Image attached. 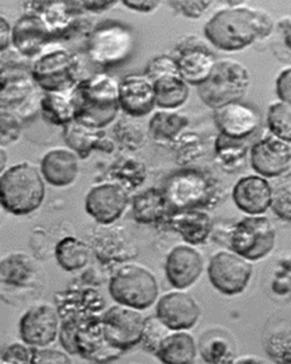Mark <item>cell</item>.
I'll return each instance as SVG.
<instances>
[{
	"label": "cell",
	"instance_id": "obj_15",
	"mask_svg": "<svg viewBox=\"0 0 291 364\" xmlns=\"http://www.w3.org/2000/svg\"><path fill=\"white\" fill-rule=\"evenodd\" d=\"M60 318L56 306L35 305L21 316L18 333L21 341L35 348L48 347L60 337Z\"/></svg>",
	"mask_w": 291,
	"mask_h": 364
},
{
	"label": "cell",
	"instance_id": "obj_49",
	"mask_svg": "<svg viewBox=\"0 0 291 364\" xmlns=\"http://www.w3.org/2000/svg\"><path fill=\"white\" fill-rule=\"evenodd\" d=\"M160 1L158 0H140V1H133V0H124L122 5L126 6V9L137 13H152L156 11L160 6Z\"/></svg>",
	"mask_w": 291,
	"mask_h": 364
},
{
	"label": "cell",
	"instance_id": "obj_34",
	"mask_svg": "<svg viewBox=\"0 0 291 364\" xmlns=\"http://www.w3.org/2000/svg\"><path fill=\"white\" fill-rule=\"evenodd\" d=\"M156 106L175 111L186 104L190 94L188 83L181 75H166L154 82Z\"/></svg>",
	"mask_w": 291,
	"mask_h": 364
},
{
	"label": "cell",
	"instance_id": "obj_28",
	"mask_svg": "<svg viewBox=\"0 0 291 364\" xmlns=\"http://www.w3.org/2000/svg\"><path fill=\"white\" fill-rule=\"evenodd\" d=\"M171 212L162 189L148 188L132 199V215L140 225L163 223Z\"/></svg>",
	"mask_w": 291,
	"mask_h": 364
},
{
	"label": "cell",
	"instance_id": "obj_19",
	"mask_svg": "<svg viewBox=\"0 0 291 364\" xmlns=\"http://www.w3.org/2000/svg\"><path fill=\"white\" fill-rule=\"evenodd\" d=\"M251 168L258 176L278 178L289 170L291 147L277 136H265L253 144L249 151Z\"/></svg>",
	"mask_w": 291,
	"mask_h": 364
},
{
	"label": "cell",
	"instance_id": "obj_51",
	"mask_svg": "<svg viewBox=\"0 0 291 364\" xmlns=\"http://www.w3.org/2000/svg\"><path fill=\"white\" fill-rule=\"evenodd\" d=\"M119 1H81L83 11L92 13V14H101L104 11H111Z\"/></svg>",
	"mask_w": 291,
	"mask_h": 364
},
{
	"label": "cell",
	"instance_id": "obj_42",
	"mask_svg": "<svg viewBox=\"0 0 291 364\" xmlns=\"http://www.w3.org/2000/svg\"><path fill=\"white\" fill-rule=\"evenodd\" d=\"M272 187L271 210L279 219L291 222V174L282 176Z\"/></svg>",
	"mask_w": 291,
	"mask_h": 364
},
{
	"label": "cell",
	"instance_id": "obj_25",
	"mask_svg": "<svg viewBox=\"0 0 291 364\" xmlns=\"http://www.w3.org/2000/svg\"><path fill=\"white\" fill-rule=\"evenodd\" d=\"M63 138L67 147L80 159H87L94 151L111 153L115 144L106 138L105 129L96 128L79 121H73L63 129Z\"/></svg>",
	"mask_w": 291,
	"mask_h": 364
},
{
	"label": "cell",
	"instance_id": "obj_46",
	"mask_svg": "<svg viewBox=\"0 0 291 364\" xmlns=\"http://www.w3.org/2000/svg\"><path fill=\"white\" fill-rule=\"evenodd\" d=\"M169 5L182 16L197 20L205 14L212 1H170Z\"/></svg>",
	"mask_w": 291,
	"mask_h": 364
},
{
	"label": "cell",
	"instance_id": "obj_6",
	"mask_svg": "<svg viewBox=\"0 0 291 364\" xmlns=\"http://www.w3.org/2000/svg\"><path fill=\"white\" fill-rule=\"evenodd\" d=\"M80 57L62 46H49L32 60L31 75L43 92L75 89L84 77Z\"/></svg>",
	"mask_w": 291,
	"mask_h": 364
},
{
	"label": "cell",
	"instance_id": "obj_31",
	"mask_svg": "<svg viewBox=\"0 0 291 364\" xmlns=\"http://www.w3.org/2000/svg\"><path fill=\"white\" fill-rule=\"evenodd\" d=\"M198 346L187 331H171L162 341L155 356L168 364L192 363L197 356Z\"/></svg>",
	"mask_w": 291,
	"mask_h": 364
},
{
	"label": "cell",
	"instance_id": "obj_52",
	"mask_svg": "<svg viewBox=\"0 0 291 364\" xmlns=\"http://www.w3.org/2000/svg\"><path fill=\"white\" fill-rule=\"evenodd\" d=\"M280 28L282 32L283 43L285 47L291 50V20H285L280 23Z\"/></svg>",
	"mask_w": 291,
	"mask_h": 364
},
{
	"label": "cell",
	"instance_id": "obj_7",
	"mask_svg": "<svg viewBox=\"0 0 291 364\" xmlns=\"http://www.w3.org/2000/svg\"><path fill=\"white\" fill-rule=\"evenodd\" d=\"M251 74L243 63L231 58L217 60L211 77L197 87L202 102L213 109L223 107L240 100L247 94Z\"/></svg>",
	"mask_w": 291,
	"mask_h": 364
},
{
	"label": "cell",
	"instance_id": "obj_17",
	"mask_svg": "<svg viewBox=\"0 0 291 364\" xmlns=\"http://www.w3.org/2000/svg\"><path fill=\"white\" fill-rule=\"evenodd\" d=\"M165 276L172 287L186 290L199 280L204 271V259L192 245H177L166 256Z\"/></svg>",
	"mask_w": 291,
	"mask_h": 364
},
{
	"label": "cell",
	"instance_id": "obj_38",
	"mask_svg": "<svg viewBox=\"0 0 291 364\" xmlns=\"http://www.w3.org/2000/svg\"><path fill=\"white\" fill-rule=\"evenodd\" d=\"M131 119L126 117L116 123L114 127V136L121 148L126 151H136L143 148L147 142V134L143 130V125Z\"/></svg>",
	"mask_w": 291,
	"mask_h": 364
},
{
	"label": "cell",
	"instance_id": "obj_39",
	"mask_svg": "<svg viewBox=\"0 0 291 364\" xmlns=\"http://www.w3.org/2000/svg\"><path fill=\"white\" fill-rule=\"evenodd\" d=\"M266 123L272 136L291 142V104L283 102L272 104L268 107Z\"/></svg>",
	"mask_w": 291,
	"mask_h": 364
},
{
	"label": "cell",
	"instance_id": "obj_32",
	"mask_svg": "<svg viewBox=\"0 0 291 364\" xmlns=\"http://www.w3.org/2000/svg\"><path fill=\"white\" fill-rule=\"evenodd\" d=\"M92 252V246L82 239L66 236L55 246V259L66 272H75L88 264Z\"/></svg>",
	"mask_w": 291,
	"mask_h": 364
},
{
	"label": "cell",
	"instance_id": "obj_33",
	"mask_svg": "<svg viewBox=\"0 0 291 364\" xmlns=\"http://www.w3.org/2000/svg\"><path fill=\"white\" fill-rule=\"evenodd\" d=\"M248 154L246 140L234 139L219 134L214 144V157L221 170L234 174L245 166Z\"/></svg>",
	"mask_w": 291,
	"mask_h": 364
},
{
	"label": "cell",
	"instance_id": "obj_53",
	"mask_svg": "<svg viewBox=\"0 0 291 364\" xmlns=\"http://www.w3.org/2000/svg\"><path fill=\"white\" fill-rule=\"evenodd\" d=\"M0 157H1V163H0V172L3 173L4 171H6V163H7V154L5 151V148L1 147L0 149Z\"/></svg>",
	"mask_w": 291,
	"mask_h": 364
},
{
	"label": "cell",
	"instance_id": "obj_12",
	"mask_svg": "<svg viewBox=\"0 0 291 364\" xmlns=\"http://www.w3.org/2000/svg\"><path fill=\"white\" fill-rule=\"evenodd\" d=\"M26 13L38 15L45 22L55 40L73 37L86 28L81 1H28Z\"/></svg>",
	"mask_w": 291,
	"mask_h": 364
},
{
	"label": "cell",
	"instance_id": "obj_41",
	"mask_svg": "<svg viewBox=\"0 0 291 364\" xmlns=\"http://www.w3.org/2000/svg\"><path fill=\"white\" fill-rule=\"evenodd\" d=\"M171 331L172 330L166 327L165 324L160 321L156 314L147 316L145 318L143 338H141L140 345L143 347V350L155 355L158 348H160L162 341Z\"/></svg>",
	"mask_w": 291,
	"mask_h": 364
},
{
	"label": "cell",
	"instance_id": "obj_40",
	"mask_svg": "<svg viewBox=\"0 0 291 364\" xmlns=\"http://www.w3.org/2000/svg\"><path fill=\"white\" fill-rule=\"evenodd\" d=\"M172 151H175L177 162L182 165L194 162L199 159L204 153V142L199 134L194 132L181 134L177 139L170 144Z\"/></svg>",
	"mask_w": 291,
	"mask_h": 364
},
{
	"label": "cell",
	"instance_id": "obj_4",
	"mask_svg": "<svg viewBox=\"0 0 291 364\" xmlns=\"http://www.w3.org/2000/svg\"><path fill=\"white\" fill-rule=\"evenodd\" d=\"M40 170L30 162L13 165L0 176V203L16 216L29 215L40 208L46 187Z\"/></svg>",
	"mask_w": 291,
	"mask_h": 364
},
{
	"label": "cell",
	"instance_id": "obj_21",
	"mask_svg": "<svg viewBox=\"0 0 291 364\" xmlns=\"http://www.w3.org/2000/svg\"><path fill=\"white\" fill-rule=\"evenodd\" d=\"M214 122L219 134L246 140L260 128V114L248 104L234 102L215 109Z\"/></svg>",
	"mask_w": 291,
	"mask_h": 364
},
{
	"label": "cell",
	"instance_id": "obj_47",
	"mask_svg": "<svg viewBox=\"0 0 291 364\" xmlns=\"http://www.w3.org/2000/svg\"><path fill=\"white\" fill-rule=\"evenodd\" d=\"M67 354L55 350V348H49V347H41V348H35V354H33L32 363H71L72 360Z\"/></svg>",
	"mask_w": 291,
	"mask_h": 364
},
{
	"label": "cell",
	"instance_id": "obj_14",
	"mask_svg": "<svg viewBox=\"0 0 291 364\" xmlns=\"http://www.w3.org/2000/svg\"><path fill=\"white\" fill-rule=\"evenodd\" d=\"M175 54L181 77L189 85L194 87H199L209 80L217 63L214 53L196 36L181 39Z\"/></svg>",
	"mask_w": 291,
	"mask_h": 364
},
{
	"label": "cell",
	"instance_id": "obj_24",
	"mask_svg": "<svg viewBox=\"0 0 291 364\" xmlns=\"http://www.w3.org/2000/svg\"><path fill=\"white\" fill-rule=\"evenodd\" d=\"M163 225L180 235L186 244L198 246L209 240L214 221L206 210H177L170 212Z\"/></svg>",
	"mask_w": 291,
	"mask_h": 364
},
{
	"label": "cell",
	"instance_id": "obj_3",
	"mask_svg": "<svg viewBox=\"0 0 291 364\" xmlns=\"http://www.w3.org/2000/svg\"><path fill=\"white\" fill-rule=\"evenodd\" d=\"M75 121L96 128L109 127L121 111L120 82L109 73L90 74L75 87Z\"/></svg>",
	"mask_w": 291,
	"mask_h": 364
},
{
	"label": "cell",
	"instance_id": "obj_26",
	"mask_svg": "<svg viewBox=\"0 0 291 364\" xmlns=\"http://www.w3.org/2000/svg\"><path fill=\"white\" fill-rule=\"evenodd\" d=\"M79 159L75 151L56 148L43 155L40 172L43 179L53 187L71 186L79 174Z\"/></svg>",
	"mask_w": 291,
	"mask_h": 364
},
{
	"label": "cell",
	"instance_id": "obj_45",
	"mask_svg": "<svg viewBox=\"0 0 291 364\" xmlns=\"http://www.w3.org/2000/svg\"><path fill=\"white\" fill-rule=\"evenodd\" d=\"M35 354V347L29 346L24 341L22 343H13L4 347L1 352V364H26L32 363Z\"/></svg>",
	"mask_w": 291,
	"mask_h": 364
},
{
	"label": "cell",
	"instance_id": "obj_18",
	"mask_svg": "<svg viewBox=\"0 0 291 364\" xmlns=\"http://www.w3.org/2000/svg\"><path fill=\"white\" fill-rule=\"evenodd\" d=\"M155 314L172 331H188L197 324L202 311L190 294L173 291L156 301Z\"/></svg>",
	"mask_w": 291,
	"mask_h": 364
},
{
	"label": "cell",
	"instance_id": "obj_23",
	"mask_svg": "<svg viewBox=\"0 0 291 364\" xmlns=\"http://www.w3.org/2000/svg\"><path fill=\"white\" fill-rule=\"evenodd\" d=\"M273 187L260 176H247L232 188V199L238 210L248 215H262L271 208Z\"/></svg>",
	"mask_w": 291,
	"mask_h": 364
},
{
	"label": "cell",
	"instance_id": "obj_35",
	"mask_svg": "<svg viewBox=\"0 0 291 364\" xmlns=\"http://www.w3.org/2000/svg\"><path fill=\"white\" fill-rule=\"evenodd\" d=\"M188 124L189 119L186 115L163 109L155 112L152 119H149L148 134L155 141L171 144L182 134Z\"/></svg>",
	"mask_w": 291,
	"mask_h": 364
},
{
	"label": "cell",
	"instance_id": "obj_5",
	"mask_svg": "<svg viewBox=\"0 0 291 364\" xmlns=\"http://www.w3.org/2000/svg\"><path fill=\"white\" fill-rule=\"evenodd\" d=\"M54 299L60 318L58 339L65 352L70 353L75 331L101 318L106 311V301L92 287H70L58 291Z\"/></svg>",
	"mask_w": 291,
	"mask_h": 364
},
{
	"label": "cell",
	"instance_id": "obj_11",
	"mask_svg": "<svg viewBox=\"0 0 291 364\" xmlns=\"http://www.w3.org/2000/svg\"><path fill=\"white\" fill-rule=\"evenodd\" d=\"M209 282L219 293L236 296L243 293L253 277L251 261L232 250H221L212 256L207 267Z\"/></svg>",
	"mask_w": 291,
	"mask_h": 364
},
{
	"label": "cell",
	"instance_id": "obj_8",
	"mask_svg": "<svg viewBox=\"0 0 291 364\" xmlns=\"http://www.w3.org/2000/svg\"><path fill=\"white\" fill-rule=\"evenodd\" d=\"M134 34L123 23L106 21L92 28L87 38V55L94 65L113 68L128 60L134 49Z\"/></svg>",
	"mask_w": 291,
	"mask_h": 364
},
{
	"label": "cell",
	"instance_id": "obj_27",
	"mask_svg": "<svg viewBox=\"0 0 291 364\" xmlns=\"http://www.w3.org/2000/svg\"><path fill=\"white\" fill-rule=\"evenodd\" d=\"M40 112L47 122L57 127H65L77 117L75 88L67 91L43 92L41 97Z\"/></svg>",
	"mask_w": 291,
	"mask_h": 364
},
{
	"label": "cell",
	"instance_id": "obj_13",
	"mask_svg": "<svg viewBox=\"0 0 291 364\" xmlns=\"http://www.w3.org/2000/svg\"><path fill=\"white\" fill-rule=\"evenodd\" d=\"M141 311L124 305H113L103 314L104 335L109 346L124 353L140 345L145 316Z\"/></svg>",
	"mask_w": 291,
	"mask_h": 364
},
{
	"label": "cell",
	"instance_id": "obj_22",
	"mask_svg": "<svg viewBox=\"0 0 291 364\" xmlns=\"http://www.w3.org/2000/svg\"><path fill=\"white\" fill-rule=\"evenodd\" d=\"M121 111L128 117H147L156 107L154 82L143 73L128 74L120 81Z\"/></svg>",
	"mask_w": 291,
	"mask_h": 364
},
{
	"label": "cell",
	"instance_id": "obj_20",
	"mask_svg": "<svg viewBox=\"0 0 291 364\" xmlns=\"http://www.w3.org/2000/svg\"><path fill=\"white\" fill-rule=\"evenodd\" d=\"M55 41L48 26L38 15L24 13L13 26L12 47L29 60L40 56Z\"/></svg>",
	"mask_w": 291,
	"mask_h": 364
},
{
	"label": "cell",
	"instance_id": "obj_16",
	"mask_svg": "<svg viewBox=\"0 0 291 364\" xmlns=\"http://www.w3.org/2000/svg\"><path fill=\"white\" fill-rule=\"evenodd\" d=\"M128 191L115 182L92 187L87 193L84 208L100 225H111L122 218L128 208Z\"/></svg>",
	"mask_w": 291,
	"mask_h": 364
},
{
	"label": "cell",
	"instance_id": "obj_37",
	"mask_svg": "<svg viewBox=\"0 0 291 364\" xmlns=\"http://www.w3.org/2000/svg\"><path fill=\"white\" fill-rule=\"evenodd\" d=\"M109 176L113 182L130 191L137 189L147 179V168L138 159L126 157L121 159L111 165Z\"/></svg>",
	"mask_w": 291,
	"mask_h": 364
},
{
	"label": "cell",
	"instance_id": "obj_2",
	"mask_svg": "<svg viewBox=\"0 0 291 364\" xmlns=\"http://www.w3.org/2000/svg\"><path fill=\"white\" fill-rule=\"evenodd\" d=\"M171 210H209L223 197L219 180L199 168H185L166 176L160 188Z\"/></svg>",
	"mask_w": 291,
	"mask_h": 364
},
{
	"label": "cell",
	"instance_id": "obj_1",
	"mask_svg": "<svg viewBox=\"0 0 291 364\" xmlns=\"http://www.w3.org/2000/svg\"><path fill=\"white\" fill-rule=\"evenodd\" d=\"M272 30L273 21L266 11L236 6L215 13L204 26V34L215 48L239 51L268 37Z\"/></svg>",
	"mask_w": 291,
	"mask_h": 364
},
{
	"label": "cell",
	"instance_id": "obj_30",
	"mask_svg": "<svg viewBox=\"0 0 291 364\" xmlns=\"http://www.w3.org/2000/svg\"><path fill=\"white\" fill-rule=\"evenodd\" d=\"M35 263L24 253H13L4 257L0 263V282L3 287L23 289L31 287L35 282Z\"/></svg>",
	"mask_w": 291,
	"mask_h": 364
},
{
	"label": "cell",
	"instance_id": "obj_10",
	"mask_svg": "<svg viewBox=\"0 0 291 364\" xmlns=\"http://www.w3.org/2000/svg\"><path fill=\"white\" fill-rule=\"evenodd\" d=\"M275 229L272 222L262 215H248L240 220L229 235V248L248 261H260L273 250Z\"/></svg>",
	"mask_w": 291,
	"mask_h": 364
},
{
	"label": "cell",
	"instance_id": "obj_50",
	"mask_svg": "<svg viewBox=\"0 0 291 364\" xmlns=\"http://www.w3.org/2000/svg\"><path fill=\"white\" fill-rule=\"evenodd\" d=\"M13 26L6 17L0 15V53L9 50L12 47Z\"/></svg>",
	"mask_w": 291,
	"mask_h": 364
},
{
	"label": "cell",
	"instance_id": "obj_36",
	"mask_svg": "<svg viewBox=\"0 0 291 364\" xmlns=\"http://www.w3.org/2000/svg\"><path fill=\"white\" fill-rule=\"evenodd\" d=\"M120 230H106L94 237V253L98 259L105 263L109 262H123L133 255L131 246Z\"/></svg>",
	"mask_w": 291,
	"mask_h": 364
},
{
	"label": "cell",
	"instance_id": "obj_48",
	"mask_svg": "<svg viewBox=\"0 0 291 364\" xmlns=\"http://www.w3.org/2000/svg\"><path fill=\"white\" fill-rule=\"evenodd\" d=\"M275 92L281 102L291 104V68L279 74L275 81Z\"/></svg>",
	"mask_w": 291,
	"mask_h": 364
},
{
	"label": "cell",
	"instance_id": "obj_9",
	"mask_svg": "<svg viewBox=\"0 0 291 364\" xmlns=\"http://www.w3.org/2000/svg\"><path fill=\"white\" fill-rule=\"evenodd\" d=\"M109 296L116 304L143 311L158 301V284L150 271L143 265L119 267L109 282Z\"/></svg>",
	"mask_w": 291,
	"mask_h": 364
},
{
	"label": "cell",
	"instance_id": "obj_29",
	"mask_svg": "<svg viewBox=\"0 0 291 364\" xmlns=\"http://www.w3.org/2000/svg\"><path fill=\"white\" fill-rule=\"evenodd\" d=\"M198 352L206 363H231L236 360V343L224 330L213 328L200 336Z\"/></svg>",
	"mask_w": 291,
	"mask_h": 364
},
{
	"label": "cell",
	"instance_id": "obj_44",
	"mask_svg": "<svg viewBox=\"0 0 291 364\" xmlns=\"http://www.w3.org/2000/svg\"><path fill=\"white\" fill-rule=\"evenodd\" d=\"M143 74L152 80L153 82L166 75H181L177 60L171 55H158L153 57L152 60L146 64Z\"/></svg>",
	"mask_w": 291,
	"mask_h": 364
},
{
	"label": "cell",
	"instance_id": "obj_43",
	"mask_svg": "<svg viewBox=\"0 0 291 364\" xmlns=\"http://www.w3.org/2000/svg\"><path fill=\"white\" fill-rule=\"evenodd\" d=\"M23 121L12 112L0 109V146L13 145L22 134Z\"/></svg>",
	"mask_w": 291,
	"mask_h": 364
}]
</instances>
